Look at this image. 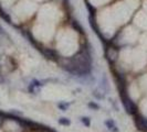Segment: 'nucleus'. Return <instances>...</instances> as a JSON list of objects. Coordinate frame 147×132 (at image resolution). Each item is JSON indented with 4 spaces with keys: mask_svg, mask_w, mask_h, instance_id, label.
Returning <instances> with one entry per match:
<instances>
[{
    "mask_svg": "<svg viewBox=\"0 0 147 132\" xmlns=\"http://www.w3.org/2000/svg\"><path fill=\"white\" fill-rule=\"evenodd\" d=\"M93 96L95 97L96 99H103L104 98V94H103V91L101 90H98V89H95V90H93Z\"/></svg>",
    "mask_w": 147,
    "mask_h": 132,
    "instance_id": "423d86ee",
    "label": "nucleus"
},
{
    "mask_svg": "<svg viewBox=\"0 0 147 132\" xmlns=\"http://www.w3.org/2000/svg\"><path fill=\"white\" fill-rule=\"evenodd\" d=\"M100 88H101V90L103 91L104 94H109V91H110L109 79H107V77H106L105 75H103L102 78H101V85H100Z\"/></svg>",
    "mask_w": 147,
    "mask_h": 132,
    "instance_id": "20e7f679",
    "label": "nucleus"
},
{
    "mask_svg": "<svg viewBox=\"0 0 147 132\" xmlns=\"http://www.w3.org/2000/svg\"><path fill=\"white\" fill-rule=\"evenodd\" d=\"M69 106H70V103H58V108H60L62 111H66Z\"/></svg>",
    "mask_w": 147,
    "mask_h": 132,
    "instance_id": "1a4fd4ad",
    "label": "nucleus"
},
{
    "mask_svg": "<svg viewBox=\"0 0 147 132\" xmlns=\"http://www.w3.org/2000/svg\"><path fill=\"white\" fill-rule=\"evenodd\" d=\"M104 125H105V127L107 128V130L110 132H119L117 125H116L115 121H114L113 119H107V120H105V121H104Z\"/></svg>",
    "mask_w": 147,
    "mask_h": 132,
    "instance_id": "7ed1b4c3",
    "label": "nucleus"
},
{
    "mask_svg": "<svg viewBox=\"0 0 147 132\" xmlns=\"http://www.w3.org/2000/svg\"><path fill=\"white\" fill-rule=\"evenodd\" d=\"M121 98H122V103H123V106L125 108L126 112L129 113V115L135 116L137 113V107L134 103V101H133L128 96L126 95V93H122L121 94Z\"/></svg>",
    "mask_w": 147,
    "mask_h": 132,
    "instance_id": "f257e3e1",
    "label": "nucleus"
},
{
    "mask_svg": "<svg viewBox=\"0 0 147 132\" xmlns=\"http://www.w3.org/2000/svg\"><path fill=\"white\" fill-rule=\"evenodd\" d=\"M59 123L62 125H71V121H70V119H67V118H60L59 120Z\"/></svg>",
    "mask_w": 147,
    "mask_h": 132,
    "instance_id": "6e6552de",
    "label": "nucleus"
},
{
    "mask_svg": "<svg viewBox=\"0 0 147 132\" xmlns=\"http://www.w3.org/2000/svg\"><path fill=\"white\" fill-rule=\"evenodd\" d=\"M135 116H136L135 122H136L137 129H140V131L147 132V119L145 117H143V116H140V115L137 116V113Z\"/></svg>",
    "mask_w": 147,
    "mask_h": 132,
    "instance_id": "f03ea898",
    "label": "nucleus"
},
{
    "mask_svg": "<svg viewBox=\"0 0 147 132\" xmlns=\"http://www.w3.org/2000/svg\"><path fill=\"white\" fill-rule=\"evenodd\" d=\"M80 120H81V122L83 125H85V127H91V119L88 117H81L80 118Z\"/></svg>",
    "mask_w": 147,
    "mask_h": 132,
    "instance_id": "0eeeda50",
    "label": "nucleus"
},
{
    "mask_svg": "<svg viewBox=\"0 0 147 132\" xmlns=\"http://www.w3.org/2000/svg\"><path fill=\"white\" fill-rule=\"evenodd\" d=\"M88 108L90 109H92V110H100L101 109V107H100V105L97 103H95V101H90V103H88Z\"/></svg>",
    "mask_w": 147,
    "mask_h": 132,
    "instance_id": "39448f33",
    "label": "nucleus"
}]
</instances>
